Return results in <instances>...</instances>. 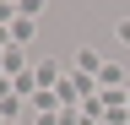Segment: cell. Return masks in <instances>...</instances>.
<instances>
[{"mask_svg": "<svg viewBox=\"0 0 130 125\" xmlns=\"http://www.w3.org/2000/svg\"><path fill=\"white\" fill-rule=\"evenodd\" d=\"M125 125H130V120H125Z\"/></svg>", "mask_w": 130, "mask_h": 125, "instance_id": "9", "label": "cell"}, {"mask_svg": "<svg viewBox=\"0 0 130 125\" xmlns=\"http://www.w3.org/2000/svg\"><path fill=\"white\" fill-rule=\"evenodd\" d=\"M6 33H11V38H16V44H27V38H32V17H16V22H11V27H6Z\"/></svg>", "mask_w": 130, "mask_h": 125, "instance_id": "1", "label": "cell"}, {"mask_svg": "<svg viewBox=\"0 0 130 125\" xmlns=\"http://www.w3.org/2000/svg\"><path fill=\"white\" fill-rule=\"evenodd\" d=\"M114 33H119V44H130V17H125L119 27H114Z\"/></svg>", "mask_w": 130, "mask_h": 125, "instance_id": "6", "label": "cell"}, {"mask_svg": "<svg viewBox=\"0 0 130 125\" xmlns=\"http://www.w3.org/2000/svg\"><path fill=\"white\" fill-rule=\"evenodd\" d=\"M43 6H49V0H22V17H38Z\"/></svg>", "mask_w": 130, "mask_h": 125, "instance_id": "4", "label": "cell"}, {"mask_svg": "<svg viewBox=\"0 0 130 125\" xmlns=\"http://www.w3.org/2000/svg\"><path fill=\"white\" fill-rule=\"evenodd\" d=\"M76 65H81V71H87V76H92V71H103V60H98L92 49H81V54H76Z\"/></svg>", "mask_w": 130, "mask_h": 125, "instance_id": "2", "label": "cell"}, {"mask_svg": "<svg viewBox=\"0 0 130 125\" xmlns=\"http://www.w3.org/2000/svg\"><path fill=\"white\" fill-rule=\"evenodd\" d=\"M11 11H16V0H0V22H11Z\"/></svg>", "mask_w": 130, "mask_h": 125, "instance_id": "5", "label": "cell"}, {"mask_svg": "<svg viewBox=\"0 0 130 125\" xmlns=\"http://www.w3.org/2000/svg\"><path fill=\"white\" fill-rule=\"evenodd\" d=\"M98 76H103V87H119V82H125V71H119V65H103Z\"/></svg>", "mask_w": 130, "mask_h": 125, "instance_id": "3", "label": "cell"}, {"mask_svg": "<svg viewBox=\"0 0 130 125\" xmlns=\"http://www.w3.org/2000/svg\"><path fill=\"white\" fill-rule=\"evenodd\" d=\"M125 103H130V92H125Z\"/></svg>", "mask_w": 130, "mask_h": 125, "instance_id": "7", "label": "cell"}, {"mask_svg": "<svg viewBox=\"0 0 130 125\" xmlns=\"http://www.w3.org/2000/svg\"><path fill=\"white\" fill-rule=\"evenodd\" d=\"M16 6H22V0H16Z\"/></svg>", "mask_w": 130, "mask_h": 125, "instance_id": "8", "label": "cell"}]
</instances>
